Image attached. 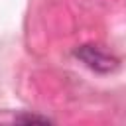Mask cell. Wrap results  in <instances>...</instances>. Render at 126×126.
Instances as JSON below:
<instances>
[{
  "label": "cell",
  "mask_w": 126,
  "mask_h": 126,
  "mask_svg": "<svg viewBox=\"0 0 126 126\" xmlns=\"http://www.w3.org/2000/svg\"><path fill=\"white\" fill-rule=\"evenodd\" d=\"M73 55H75L81 63H85L91 71L100 73V75L112 73V71H116L118 65H120L118 57H114L112 53H108V51H104L102 47L93 45V43H85V45L75 47V49H73Z\"/></svg>",
  "instance_id": "1"
},
{
  "label": "cell",
  "mask_w": 126,
  "mask_h": 126,
  "mask_svg": "<svg viewBox=\"0 0 126 126\" xmlns=\"http://www.w3.org/2000/svg\"><path fill=\"white\" fill-rule=\"evenodd\" d=\"M18 124H51L53 120L47 116H39V114H32V112H22L14 118Z\"/></svg>",
  "instance_id": "2"
}]
</instances>
